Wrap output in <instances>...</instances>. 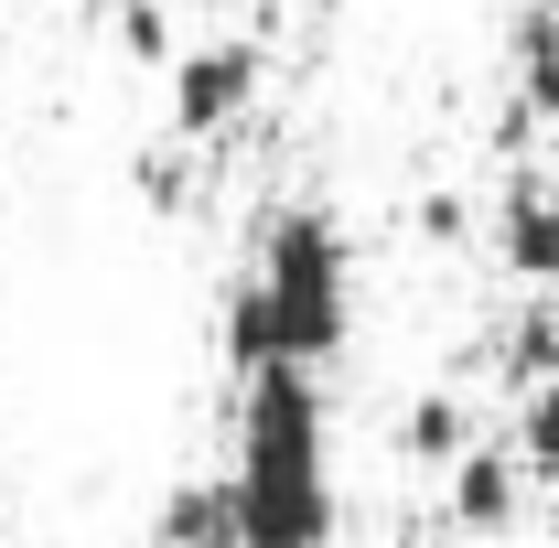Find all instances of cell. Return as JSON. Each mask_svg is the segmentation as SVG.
<instances>
[{
  "mask_svg": "<svg viewBox=\"0 0 559 548\" xmlns=\"http://www.w3.org/2000/svg\"><path fill=\"white\" fill-rule=\"evenodd\" d=\"M162 548H237V484H173L162 495Z\"/></svg>",
  "mask_w": 559,
  "mask_h": 548,
  "instance_id": "cell-6",
  "label": "cell"
},
{
  "mask_svg": "<svg viewBox=\"0 0 559 548\" xmlns=\"http://www.w3.org/2000/svg\"><path fill=\"white\" fill-rule=\"evenodd\" d=\"M495 366H506V388H549V377H559V312H549V301H527V312L506 323Z\"/></svg>",
  "mask_w": 559,
  "mask_h": 548,
  "instance_id": "cell-8",
  "label": "cell"
},
{
  "mask_svg": "<svg viewBox=\"0 0 559 548\" xmlns=\"http://www.w3.org/2000/svg\"><path fill=\"white\" fill-rule=\"evenodd\" d=\"M130 55L173 65V22H162V0H130Z\"/></svg>",
  "mask_w": 559,
  "mask_h": 548,
  "instance_id": "cell-11",
  "label": "cell"
},
{
  "mask_svg": "<svg viewBox=\"0 0 559 548\" xmlns=\"http://www.w3.org/2000/svg\"><path fill=\"white\" fill-rule=\"evenodd\" d=\"M399 452L452 474V463L474 452V409H463V398H419V409H409V430H399Z\"/></svg>",
  "mask_w": 559,
  "mask_h": 548,
  "instance_id": "cell-10",
  "label": "cell"
},
{
  "mask_svg": "<svg viewBox=\"0 0 559 548\" xmlns=\"http://www.w3.org/2000/svg\"><path fill=\"white\" fill-rule=\"evenodd\" d=\"M506 452L527 463V484H559V377H549V388H516V430H506Z\"/></svg>",
  "mask_w": 559,
  "mask_h": 548,
  "instance_id": "cell-9",
  "label": "cell"
},
{
  "mask_svg": "<svg viewBox=\"0 0 559 548\" xmlns=\"http://www.w3.org/2000/svg\"><path fill=\"white\" fill-rule=\"evenodd\" d=\"M495 259L527 290L559 279V183L549 172H506V194H495Z\"/></svg>",
  "mask_w": 559,
  "mask_h": 548,
  "instance_id": "cell-4",
  "label": "cell"
},
{
  "mask_svg": "<svg viewBox=\"0 0 559 548\" xmlns=\"http://www.w3.org/2000/svg\"><path fill=\"white\" fill-rule=\"evenodd\" d=\"M441 516H452L463 538H506V527L527 516V463H516L506 441H474V452L452 463V495H441Z\"/></svg>",
  "mask_w": 559,
  "mask_h": 548,
  "instance_id": "cell-5",
  "label": "cell"
},
{
  "mask_svg": "<svg viewBox=\"0 0 559 548\" xmlns=\"http://www.w3.org/2000/svg\"><path fill=\"white\" fill-rule=\"evenodd\" d=\"M226 484H237V548H334V430L312 366H248Z\"/></svg>",
  "mask_w": 559,
  "mask_h": 548,
  "instance_id": "cell-1",
  "label": "cell"
},
{
  "mask_svg": "<svg viewBox=\"0 0 559 548\" xmlns=\"http://www.w3.org/2000/svg\"><path fill=\"white\" fill-rule=\"evenodd\" d=\"M248 301L270 323V366H334L355 334V248L323 205H280L259 226V270Z\"/></svg>",
  "mask_w": 559,
  "mask_h": 548,
  "instance_id": "cell-2",
  "label": "cell"
},
{
  "mask_svg": "<svg viewBox=\"0 0 559 548\" xmlns=\"http://www.w3.org/2000/svg\"><path fill=\"white\" fill-rule=\"evenodd\" d=\"M516 108L527 119H559V11L549 0L516 11Z\"/></svg>",
  "mask_w": 559,
  "mask_h": 548,
  "instance_id": "cell-7",
  "label": "cell"
},
{
  "mask_svg": "<svg viewBox=\"0 0 559 548\" xmlns=\"http://www.w3.org/2000/svg\"><path fill=\"white\" fill-rule=\"evenodd\" d=\"M140 194H151V205H183V162H173V151H140Z\"/></svg>",
  "mask_w": 559,
  "mask_h": 548,
  "instance_id": "cell-12",
  "label": "cell"
},
{
  "mask_svg": "<svg viewBox=\"0 0 559 548\" xmlns=\"http://www.w3.org/2000/svg\"><path fill=\"white\" fill-rule=\"evenodd\" d=\"M259 108V44H183L173 55V130L183 140H215V130H237Z\"/></svg>",
  "mask_w": 559,
  "mask_h": 548,
  "instance_id": "cell-3",
  "label": "cell"
}]
</instances>
